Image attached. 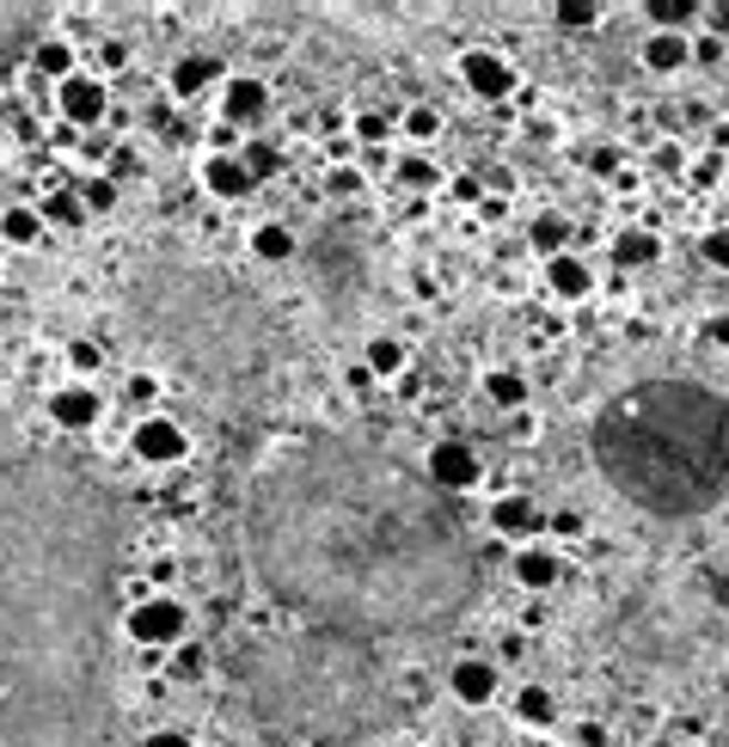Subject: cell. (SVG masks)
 I'll return each mask as SVG.
<instances>
[{
  "mask_svg": "<svg viewBox=\"0 0 729 747\" xmlns=\"http://www.w3.org/2000/svg\"><path fill=\"white\" fill-rule=\"evenodd\" d=\"M215 74H221L215 55H185V62H173V98H197Z\"/></svg>",
  "mask_w": 729,
  "mask_h": 747,
  "instance_id": "cell-22",
  "label": "cell"
},
{
  "mask_svg": "<svg viewBox=\"0 0 729 747\" xmlns=\"http://www.w3.org/2000/svg\"><path fill=\"white\" fill-rule=\"evenodd\" d=\"M356 135H362V142H381V135H386V117H381V111H362Z\"/></svg>",
  "mask_w": 729,
  "mask_h": 747,
  "instance_id": "cell-43",
  "label": "cell"
},
{
  "mask_svg": "<svg viewBox=\"0 0 729 747\" xmlns=\"http://www.w3.org/2000/svg\"><path fill=\"white\" fill-rule=\"evenodd\" d=\"M67 362H74V367H80V374H98V343L74 338V343H67Z\"/></svg>",
  "mask_w": 729,
  "mask_h": 747,
  "instance_id": "cell-38",
  "label": "cell"
},
{
  "mask_svg": "<svg viewBox=\"0 0 729 747\" xmlns=\"http://www.w3.org/2000/svg\"><path fill=\"white\" fill-rule=\"evenodd\" d=\"M405 135H412V142H436V135H441V117H436L429 105H412V111H405Z\"/></svg>",
  "mask_w": 729,
  "mask_h": 747,
  "instance_id": "cell-33",
  "label": "cell"
},
{
  "mask_svg": "<svg viewBox=\"0 0 729 747\" xmlns=\"http://www.w3.org/2000/svg\"><path fill=\"white\" fill-rule=\"evenodd\" d=\"M424 478L448 497V490H472L478 478H485V466H478V454L466 442H436L429 447V473Z\"/></svg>",
  "mask_w": 729,
  "mask_h": 747,
  "instance_id": "cell-8",
  "label": "cell"
},
{
  "mask_svg": "<svg viewBox=\"0 0 729 747\" xmlns=\"http://www.w3.org/2000/svg\"><path fill=\"white\" fill-rule=\"evenodd\" d=\"M460 80L478 92V98H509V92H515V68H509V55H497V50H466L460 55Z\"/></svg>",
  "mask_w": 729,
  "mask_h": 747,
  "instance_id": "cell-9",
  "label": "cell"
},
{
  "mask_svg": "<svg viewBox=\"0 0 729 747\" xmlns=\"http://www.w3.org/2000/svg\"><path fill=\"white\" fill-rule=\"evenodd\" d=\"M528 239H533V246L545 251V258H558V251L571 246V221H564V215H533Z\"/></svg>",
  "mask_w": 729,
  "mask_h": 747,
  "instance_id": "cell-29",
  "label": "cell"
},
{
  "mask_svg": "<svg viewBox=\"0 0 729 747\" xmlns=\"http://www.w3.org/2000/svg\"><path fill=\"white\" fill-rule=\"evenodd\" d=\"M405 362H412V350H405L398 338H368V350H362V367H368L374 381H398Z\"/></svg>",
  "mask_w": 729,
  "mask_h": 747,
  "instance_id": "cell-19",
  "label": "cell"
},
{
  "mask_svg": "<svg viewBox=\"0 0 729 747\" xmlns=\"http://www.w3.org/2000/svg\"><path fill=\"white\" fill-rule=\"evenodd\" d=\"M246 551L282 606L356 643L448 631L478 594V551L448 497L344 435L282 447L252 478Z\"/></svg>",
  "mask_w": 729,
  "mask_h": 747,
  "instance_id": "cell-1",
  "label": "cell"
},
{
  "mask_svg": "<svg viewBox=\"0 0 729 747\" xmlns=\"http://www.w3.org/2000/svg\"><path fill=\"white\" fill-rule=\"evenodd\" d=\"M545 289L558 301H583V294H595V270L576 251H558V258H545Z\"/></svg>",
  "mask_w": 729,
  "mask_h": 747,
  "instance_id": "cell-12",
  "label": "cell"
},
{
  "mask_svg": "<svg viewBox=\"0 0 729 747\" xmlns=\"http://www.w3.org/2000/svg\"><path fill=\"white\" fill-rule=\"evenodd\" d=\"M644 13H650L656 31H680L687 38V25L699 19V0H644Z\"/></svg>",
  "mask_w": 729,
  "mask_h": 747,
  "instance_id": "cell-25",
  "label": "cell"
},
{
  "mask_svg": "<svg viewBox=\"0 0 729 747\" xmlns=\"http://www.w3.org/2000/svg\"><path fill=\"white\" fill-rule=\"evenodd\" d=\"M515 582H521V589H552V582H558V558H552V551H540V546L515 551Z\"/></svg>",
  "mask_w": 729,
  "mask_h": 747,
  "instance_id": "cell-24",
  "label": "cell"
},
{
  "mask_svg": "<svg viewBox=\"0 0 729 747\" xmlns=\"http://www.w3.org/2000/svg\"><path fill=\"white\" fill-rule=\"evenodd\" d=\"M202 184H209L221 203L252 197V172H246V159H239V154H215L209 166H202Z\"/></svg>",
  "mask_w": 729,
  "mask_h": 747,
  "instance_id": "cell-15",
  "label": "cell"
},
{
  "mask_svg": "<svg viewBox=\"0 0 729 747\" xmlns=\"http://www.w3.org/2000/svg\"><path fill=\"white\" fill-rule=\"evenodd\" d=\"M43 7H13V0H0V55H13V50H25L31 38L43 31Z\"/></svg>",
  "mask_w": 729,
  "mask_h": 747,
  "instance_id": "cell-16",
  "label": "cell"
},
{
  "mask_svg": "<svg viewBox=\"0 0 729 747\" xmlns=\"http://www.w3.org/2000/svg\"><path fill=\"white\" fill-rule=\"evenodd\" d=\"M98 411H105V398H98L86 381L62 386V393L50 398V417H55V429H93V423H98Z\"/></svg>",
  "mask_w": 729,
  "mask_h": 747,
  "instance_id": "cell-11",
  "label": "cell"
},
{
  "mask_svg": "<svg viewBox=\"0 0 729 747\" xmlns=\"http://www.w3.org/2000/svg\"><path fill=\"white\" fill-rule=\"evenodd\" d=\"M0 239H7V246H38V239H43V215L25 209V203L0 209Z\"/></svg>",
  "mask_w": 729,
  "mask_h": 747,
  "instance_id": "cell-23",
  "label": "cell"
},
{
  "mask_svg": "<svg viewBox=\"0 0 729 747\" xmlns=\"http://www.w3.org/2000/svg\"><path fill=\"white\" fill-rule=\"evenodd\" d=\"M398 178L412 184V190H436V166H429L424 154H405V159H398Z\"/></svg>",
  "mask_w": 729,
  "mask_h": 747,
  "instance_id": "cell-34",
  "label": "cell"
},
{
  "mask_svg": "<svg viewBox=\"0 0 729 747\" xmlns=\"http://www.w3.org/2000/svg\"><path fill=\"white\" fill-rule=\"evenodd\" d=\"M80 203H86V215H105V209H117V184H111V178H93L86 190H80Z\"/></svg>",
  "mask_w": 729,
  "mask_h": 747,
  "instance_id": "cell-36",
  "label": "cell"
},
{
  "mask_svg": "<svg viewBox=\"0 0 729 747\" xmlns=\"http://www.w3.org/2000/svg\"><path fill=\"white\" fill-rule=\"evenodd\" d=\"M491 527L503 539H533L540 533V509H533V497H521V490H503V497L491 502Z\"/></svg>",
  "mask_w": 729,
  "mask_h": 747,
  "instance_id": "cell-14",
  "label": "cell"
},
{
  "mask_svg": "<svg viewBox=\"0 0 729 747\" xmlns=\"http://www.w3.org/2000/svg\"><path fill=\"white\" fill-rule=\"evenodd\" d=\"M43 215L62 221V227H74V221H86V203H80V190H55V197L43 203Z\"/></svg>",
  "mask_w": 729,
  "mask_h": 747,
  "instance_id": "cell-31",
  "label": "cell"
},
{
  "mask_svg": "<svg viewBox=\"0 0 729 747\" xmlns=\"http://www.w3.org/2000/svg\"><path fill=\"white\" fill-rule=\"evenodd\" d=\"M576 735H583V747H607V729H601V723H583Z\"/></svg>",
  "mask_w": 729,
  "mask_h": 747,
  "instance_id": "cell-45",
  "label": "cell"
},
{
  "mask_svg": "<svg viewBox=\"0 0 729 747\" xmlns=\"http://www.w3.org/2000/svg\"><path fill=\"white\" fill-rule=\"evenodd\" d=\"M129 447H135V459H147V466H178V459L190 454V435L178 429L173 417H142L135 435H129Z\"/></svg>",
  "mask_w": 729,
  "mask_h": 747,
  "instance_id": "cell-7",
  "label": "cell"
},
{
  "mask_svg": "<svg viewBox=\"0 0 729 747\" xmlns=\"http://www.w3.org/2000/svg\"><path fill=\"white\" fill-rule=\"evenodd\" d=\"M711 147H717V159H729V123H717V129H711Z\"/></svg>",
  "mask_w": 729,
  "mask_h": 747,
  "instance_id": "cell-46",
  "label": "cell"
},
{
  "mask_svg": "<svg viewBox=\"0 0 729 747\" xmlns=\"http://www.w3.org/2000/svg\"><path fill=\"white\" fill-rule=\"evenodd\" d=\"M123 393H129L135 405H147V398H159V381H154V374H129V386H123Z\"/></svg>",
  "mask_w": 729,
  "mask_h": 747,
  "instance_id": "cell-41",
  "label": "cell"
},
{
  "mask_svg": "<svg viewBox=\"0 0 729 747\" xmlns=\"http://www.w3.org/2000/svg\"><path fill=\"white\" fill-rule=\"evenodd\" d=\"M515 717H521V723H533V729H545V723L558 717L552 686H521V693H515Z\"/></svg>",
  "mask_w": 729,
  "mask_h": 747,
  "instance_id": "cell-27",
  "label": "cell"
},
{
  "mask_svg": "<svg viewBox=\"0 0 729 747\" xmlns=\"http://www.w3.org/2000/svg\"><path fill=\"white\" fill-rule=\"evenodd\" d=\"M31 62H38V80H74L80 68H74V43H62V38H43L38 50H31Z\"/></svg>",
  "mask_w": 729,
  "mask_h": 747,
  "instance_id": "cell-21",
  "label": "cell"
},
{
  "mask_svg": "<svg viewBox=\"0 0 729 747\" xmlns=\"http://www.w3.org/2000/svg\"><path fill=\"white\" fill-rule=\"evenodd\" d=\"M705 338H711V343H717V350H729V313L705 319Z\"/></svg>",
  "mask_w": 729,
  "mask_h": 747,
  "instance_id": "cell-44",
  "label": "cell"
},
{
  "mask_svg": "<svg viewBox=\"0 0 729 747\" xmlns=\"http://www.w3.org/2000/svg\"><path fill=\"white\" fill-rule=\"evenodd\" d=\"M589 454L625 502L687 521L729 497V398L705 381H637L589 423Z\"/></svg>",
  "mask_w": 729,
  "mask_h": 747,
  "instance_id": "cell-4",
  "label": "cell"
},
{
  "mask_svg": "<svg viewBox=\"0 0 729 747\" xmlns=\"http://www.w3.org/2000/svg\"><path fill=\"white\" fill-rule=\"evenodd\" d=\"M356 190H362V172L356 166H337L332 172V197H356Z\"/></svg>",
  "mask_w": 729,
  "mask_h": 747,
  "instance_id": "cell-40",
  "label": "cell"
},
{
  "mask_svg": "<svg viewBox=\"0 0 729 747\" xmlns=\"http://www.w3.org/2000/svg\"><path fill=\"white\" fill-rule=\"evenodd\" d=\"M55 105H62V117H67V123H80V129H93V123L105 117L111 92H105V80H93V74H74V80H62V86H55Z\"/></svg>",
  "mask_w": 729,
  "mask_h": 747,
  "instance_id": "cell-10",
  "label": "cell"
},
{
  "mask_svg": "<svg viewBox=\"0 0 729 747\" xmlns=\"http://www.w3.org/2000/svg\"><path fill=\"white\" fill-rule=\"evenodd\" d=\"M239 159H246V172H252V184H258V178H277V172H282V154H277V147H270V142H252V147H246V154H239Z\"/></svg>",
  "mask_w": 729,
  "mask_h": 747,
  "instance_id": "cell-30",
  "label": "cell"
},
{
  "mask_svg": "<svg viewBox=\"0 0 729 747\" xmlns=\"http://www.w3.org/2000/svg\"><path fill=\"white\" fill-rule=\"evenodd\" d=\"M123 631H129L135 643H154V650H166V643H185V606L166 601V594H147V601L129 606Z\"/></svg>",
  "mask_w": 729,
  "mask_h": 747,
  "instance_id": "cell-6",
  "label": "cell"
},
{
  "mask_svg": "<svg viewBox=\"0 0 729 747\" xmlns=\"http://www.w3.org/2000/svg\"><path fill=\"white\" fill-rule=\"evenodd\" d=\"M252 251H258L264 263H289V258H294V234H289L282 221H264V227L252 234Z\"/></svg>",
  "mask_w": 729,
  "mask_h": 747,
  "instance_id": "cell-28",
  "label": "cell"
},
{
  "mask_svg": "<svg viewBox=\"0 0 729 747\" xmlns=\"http://www.w3.org/2000/svg\"><path fill=\"white\" fill-rule=\"evenodd\" d=\"M448 686H454L460 705H491V698H497V668L485 656H466V662H454Z\"/></svg>",
  "mask_w": 729,
  "mask_h": 747,
  "instance_id": "cell-13",
  "label": "cell"
},
{
  "mask_svg": "<svg viewBox=\"0 0 729 747\" xmlns=\"http://www.w3.org/2000/svg\"><path fill=\"white\" fill-rule=\"evenodd\" d=\"M142 747H190V729H154L142 735Z\"/></svg>",
  "mask_w": 729,
  "mask_h": 747,
  "instance_id": "cell-42",
  "label": "cell"
},
{
  "mask_svg": "<svg viewBox=\"0 0 729 747\" xmlns=\"http://www.w3.org/2000/svg\"><path fill=\"white\" fill-rule=\"evenodd\" d=\"M485 398H491L497 411H515L521 398H528V381H521L515 367H491V374H485Z\"/></svg>",
  "mask_w": 729,
  "mask_h": 747,
  "instance_id": "cell-26",
  "label": "cell"
},
{
  "mask_svg": "<svg viewBox=\"0 0 729 747\" xmlns=\"http://www.w3.org/2000/svg\"><path fill=\"white\" fill-rule=\"evenodd\" d=\"M576 159H583L589 172H619V147H613V142H589V147H576Z\"/></svg>",
  "mask_w": 729,
  "mask_h": 747,
  "instance_id": "cell-35",
  "label": "cell"
},
{
  "mask_svg": "<svg viewBox=\"0 0 729 747\" xmlns=\"http://www.w3.org/2000/svg\"><path fill=\"white\" fill-rule=\"evenodd\" d=\"M601 19L595 0H558V25H571V31H589Z\"/></svg>",
  "mask_w": 729,
  "mask_h": 747,
  "instance_id": "cell-32",
  "label": "cell"
},
{
  "mask_svg": "<svg viewBox=\"0 0 729 747\" xmlns=\"http://www.w3.org/2000/svg\"><path fill=\"white\" fill-rule=\"evenodd\" d=\"M173 674H178V681H197V674H202V650H197V643H178Z\"/></svg>",
  "mask_w": 729,
  "mask_h": 747,
  "instance_id": "cell-39",
  "label": "cell"
},
{
  "mask_svg": "<svg viewBox=\"0 0 729 747\" xmlns=\"http://www.w3.org/2000/svg\"><path fill=\"white\" fill-rule=\"evenodd\" d=\"M613 258H619L625 270H644V263L663 258V239H656L650 227H625V234L613 239Z\"/></svg>",
  "mask_w": 729,
  "mask_h": 747,
  "instance_id": "cell-20",
  "label": "cell"
},
{
  "mask_svg": "<svg viewBox=\"0 0 729 747\" xmlns=\"http://www.w3.org/2000/svg\"><path fill=\"white\" fill-rule=\"evenodd\" d=\"M644 68H650V74H680V68L692 62V43L680 38V31H650V43H644Z\"/></svg>",
  "mask_w": 729,
  "mask_h": 747,
  "instance_id": "cell-17",
  "label": "cell"
},
{
  "mask_svg": "<svg viewBox=\"0 0 729 747\" xmlns=\"http://www.w3.org/2000/svg\"><path fill=\"white\" fill-rule=\"evenodd\" d=\"M117 497L74 454L0 466V747H142L117 705Z\"/></svg>",
  "mask_w": 729,
  "mask_h": 747,
  "instance_id": "cell-2",
  "label": "cell"
},
{
  "mask_svg": "<svg viewBox=\"0 0 729 747\" xmlns=\"http://www.w3.org/2000/svg\"><path fill=\"white\" fill-rule=\"evenodd\" d=\"M129 325L166 350L185 381H197L202 405L233 423H252L277 405L282 386V338L277 319L252 294L209 263H147L129 289Z\"/></svg>",
  "mask_w": 729,
  "mask_h": 747,
  "instance_id": "cell-3",
  "label": "cell"
},
{
  "mask_svg": "<svg viewBox=\"0 0 729 747\" xmlns=\"http://www.w3.org/2000/svg\"><path fill=\"white\" fill-rule=\"evenodd\" d=\"M233 674L264 723L306 741L356 747L398 723V693L368 643L337 631H294V637H246L233 650Z\"/></svg>",
  "mask_w": 729,
  "mask_h": 747,
  "instance_id": "cell-5",
  "label": "cell"
},
{
  "mask_svg": "<svg viewBox=\"0 0 729 747\" xmlns=\"http://www.w3.org/2000/svg\"><path fill=\"white\" fill-rule=\"evenodd\" d=\"M227 123H258L270 111V92L264 80H227V98H221Z\"/></svg>",
  "mask_w": 729,
  "mask_h": 747,
  "instance_id": "cell-18",
  "label": "cell"
},
{
  "mask_svg": "<svg viewBox=\"0 0 729 747\" xmlns=\"http://www.w3.org/2000/svg\"><path fill=\"white\" fill-rule=\"evenodd\" d=\"M699 258L711 263V270H729V227H711V234L699 239Z\"/></svg>",
  "mask_w": 729,
  "mask_h": 747,
  "instance_id": "cell-37",
  "label": "cell"
}]
</instances>
